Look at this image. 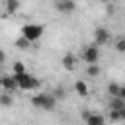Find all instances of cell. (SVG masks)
Returning <instances> with one entry per match:
<instances>
[{
	"label": "cell",
	"instance_id": "obj_5",
	"mask_svg": "<svg viewBox=\"0 0 125 125\" xmlns=\"http://www.w3.org/2000/svg\"><path fill=\"white\" fill-rule=\"evenodd\" d=\"M0 84H2V92H12L14 94L16 90H20L18 88V80H16L14 74H2Z\"/></svg>",
	"mask_w": 125,
	"mask_h": 125
},
{
	"label": "cell",
	"instance_id": "obj_7",
	"mask_svg": "<svg viewBox=\"0 0 125 125\" xmlns=\"http://www.w3.org/2000/svg\"><path fill=\"white\" fill-rule=\"evenodd\" d=\"M55 8L61 14H72L76 4H74V0H55Z\"/></svg>",
	"mask_w": 125,
	"mask_h": 125
},
{
	"label": "cell",
	"instance_id": "obj_1",
	"mask_svg": "<svg viewBox=\"0 0 125 125\" xmlns=\"http://www.w3.org/2000/svg\"><path fill=\"white\" fill-rule=\"evenodd\" d=\"M31 105L37 109H45V111H53L57 105V96L55 94H35L31 98Z\"/></svg>",
	"mask_w": 125,
	"mask_h": 125
},
{
	"label": "cell",
	"instance_id": "obj_9",
	"mask_svg": "<svg viewBox=\"0 0 125 125\" xmlns=\"http://www.w3.org/2000/svg\"><path fill=\"white\" fill-rule=\"evenodd\" d=\"M84 123H86V125H105V117H104L102 113H94V111H92V115H90Z\"/></svg>",
	"mask_w": 125,
	"mask_h": 125
},
{
	"label": "cell",
	"instance_id": "obj_15",
	"mask_svg": "<svg viewBox=\"0 0 125 125\" xmlns=\"http://www.w3.org/2000/svg\"><path fill=\"white\" fill-rule=\"evenodd\" d=\"M119 92H121V86H119V84H115V82L107 84V94H109L111 98H117V96H119Z\"/></svg>",
	"mask_w": 125,
	"mask_h": 125
},
{
	"label": "cell",
	"instance_id": "obj_8",
	"mask_svg": "<svg viewBox=\"0 0 125 125\" xmlns=\"http://www.w3.org/2000/svg\"><path fill=\"white\" fill-rule=\"evenodd\" d=\"M76 66H78V59H76V55L66 53V55L62 57V68L68 70V72H72V70H76Z\"/></svg>",
	"mask_w": 125,
	"mask_h": 125
},
{
	"label": "cell",
	"instance_id": "obj_13",
	"mask_svg": "<svg viewBox=\"0 0 125 125\" xmlns=\"http://www.w3.org/2000/svg\"><path fill=\"white\" fill-rule=\"evenodd\" d=\"M100 66H98V62H94V64H88L86 66V74L90 76V78H96V76H100Z\"/></svg>",
	"mask_w": 125,
	"mask_h": 125
},
{
	"label": "cell",
	"instance_id": "obj_20",
	"mask_svg": "<svg viewBox=\"0 0 125 125\" xmlns=\"http://www.w3.org/2000/svg\"><path fill=\"white\" fill-rule=\"evenodd\" d=\"M119 98H123V100H125V86H121V92H119Z\"/></svg>",
	"mask_w": 125,
	"mask_h": 125
},
{
	"label": "cell",
	"instance_id": "obj_19",
	"mask_svg": "<svg viewBox=\"0 0 125 125\" xmlns=\"http://www.w3.org/2000/svg\"><path fill=\"white\" fill-rule=\"evenodd\" d=\"M90 115H92V109H84V111H82V119H84V121H86Z\"/></svg>",
	"mask_w": 125,
	"mask_h": 125
},
{
	"label": "cell",
	"instance_id": "obj_2",
	"mask_svg": "<svg viewBox=\"0 0 125 125\" xmlns=\"http://www.w3.org/2000/svg\"><path fill=\"white\" fill-rule=\"evenodd\" d=\"M43 31H45V25H43V23H23L21 29H20V33H21L25 39H29L31 43H35L37 39H41Z\"/></svg>",
	"mask_w": 125,
	"mask_h": 125
},
{
	"label": "cell",
	"instance_id": "obj_6",
	"mask_svg": "<svg viewBox=\"0 0 125 125\" xmlns=\"http://www.w3.org/2000/svg\"><path fill=\"white\" fill-rule=\"evenodd\" d=\"M109 39H111V33H109V29H105V27H96L94 29V43L96 45H107L109 43Z\"/></svg>",
	"mask_w": 125,
	"mask_h": 125
},
{
	"label": "cell",
	"instance_id": "obj_21",
	"mask_svg": "<svg viewBox=\"0 0 125 125\" xmlns=\"http://www.w3.org/2000/svg\"><path fill=\"white\" fill-rule=\"evenodd\" d=\"M102 2H107V0H102Z\"/></svg>",
	"mask_w": 125,
	"mask_h": 125
},
{
	"label": "cell",
	"instance_id": "obj_4",
	"mask_svg": "<svg viewBox=\"0 0 125 125\" xmlns=\"http://www.w3.org/2000/svg\"><path fill=\"white\" fill-rule=\"evenodd\" d=\"M82 59L88 62V64H94L100 61V45L92 43V45H86L82 49Z\"/></svg>",
	"mask_w": 125,
	"mask_h": 125
},
{
	"label": "cell",
	"instance_id": "obj_16",
	"mask_svg": "<svg viewBox=\"0 0 125 125\" xmlns=\"http://www.w3.org/2000/svg\"><path fill=\"white\" fill-rule=\"evenodd\" d=\"M12 72H14V74H21V72H27V70H25V66H23L21 61H16V62L12 64Z\"/></svg>",
	"mask_w": 125,
	"mask_h": 125
},
{
	"label": "cell",
	"instance_id": "obj_14",
	"mask_svg": "<svg viewBox=\"0 0 125 125\" xmlns=\"http://www.w3.org/2000/svg\"><path fill=\"white\" fill-rule=\"evenodd\" d=\"M31 45H33V43H31V41H29V39H25V37H23V35H21V37H18V39H16V47H18V49H29V47H31Z\"/></svg>",
	"mask_w": 125,
	"mask_h": 125
},
{
	"label": "cell",
	"instance_id": "obj_10",
	"mask_svg": "<svg viewBox=\"0 0 125 125\" xmlns=\"http://www.w3.org/2000/svg\"><path fill=\"white\" fill-rule=\"evenodd\" d=\"M6 6V14H16L20 10V0H4Z\"/></svg>",
	"mask_w": 125,
	"mask_h": 125
},
{
	"label": "cell",
	"instance_id": "obj_17",
	"mask_svg": "<svg viewBox=\"0 0 125 125\" xmlns=\"http://www.w3.org/2000/svg\"><path fill=\"white\" fill-rule=\"evenodd\" d=\"M109 107H111V109H123V107H125V100L117 96V98H113V102H111Z\"/></svg>",
	"mask_w": 125,
	"mask_h": 125
},
{
	"label": "cell",
	"instance_id": "obj_18",
	"mask_svg": "<svg viewBox=\"0 0 125 125\" xmlns=\"http://www.w3.org/2000/svg\"><path fill=\"white\" fill-rule=\"evenodd\" d=\"M113 49L117 51V53H125V39L121 37V39H117L115 41V45H113Z\"/></svg>",
	"mask_w": 125,
	"mask_h": 125
},
{
	"label": "cell",
	"instance_id": "obj_11",
	"mask_svg": "<svg viewBox=\"0 0 125 125\" xmlns=\"http://www.w3.org/2000/svg\"><path fill=\"white\" fill-rule=\"evenodd\" d=\"M74 90H76V94H78V96H82V98H86V96H88V86H86V82H84V80H76Z\"/></svg>",
	"mask_w": 125,
	"mask_h": 125
},
{
	"label": "cell",
	"instance_id": "obj_3",
	"mask_svg": "<svg viewBox=\"0 0 125 125\" xmlns=\"http://www.w3.org/2000/svg\"><path fill=\"white\" fill-rule=\"evenodd\" d=\"M14 76H16V80H18V88L23 90V92H33V90L39 88V80H37L33 74H29V72L14 74Z\"/></svg>",
	"mask_w": 125,
	"mask_h": 125
},
{
	"label": "cell",
	"instance_id": "obj_12",
	"mask_svg": "<svg viewBox=\"0 0 125 125\" xmlns=\"http://www.w3.org/2000/svg\"><path fill=\"white\" fill-rule=\"evenodd\" d=\"M12 104H14L12 92H4V94H0V105H4V107H10Z\"/></svg>",
	"mask_w": 125,
	"mask_h": 125
}]
</instances>
